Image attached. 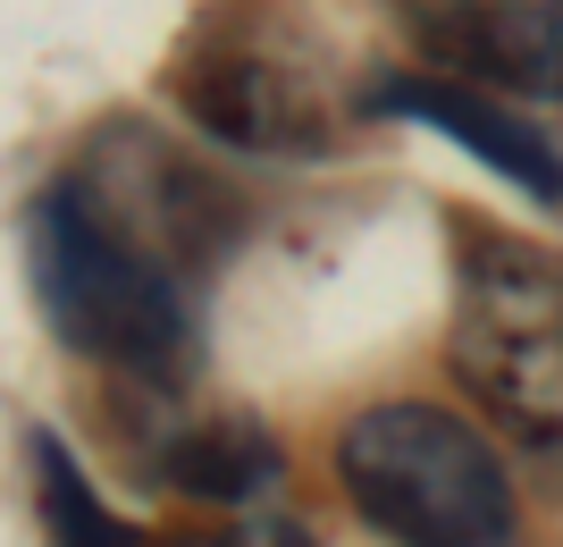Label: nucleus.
I'll return each instance as SVG.
<instances>
[{"label":"nucleus","mask_w":563,"mask_h":547,"mask_svg":"<svg viewBox=\"0 0 563 547\" xmlns=\"http://www.w3.org/2000/svg\"><path fill=\"white\" fill-rule=\"evenodd\" d=\"M438 76L488 94H563V0H387Z\"/></svg>","instance_id":"39448f33"},{"label":"nucleus","mask_w":563,"mask_h":547,"mask_svg":"<svg viewBox=\"0 0 563 547\" xmlns=\"http://www.w3.org/2000/svg\"><path fill=\"white\" fill-rule=\"evenodd\" d=\"M152 472L177 489V497H202V505H253L269 480L286 472V447L253 413H211V422H177L152 455Z\"/></svg>","instance_id":"0eeeda50"},{"label":"nucleus","mask_w":563,"mask_h":547,"mask_svg":"<svg viewBox=\"0 0 563 547\" xmlns=\"http://www.w3.org/2000/svg\"><path fill=\"white\" fill-rule=\"evenodd\" d=\"M177 110L228 152H278V161H329L345 143V110L329 101V76H311L261 25H202L177 59Z\"/></svg>","instance_id":"20e7f679"},{"label":"nucleus","mask_w":563,"mask_h":547,"mask_svg":"<svg viewBox=\"0 0 563 547\" xmlns=\"http://www.w3.org/2000/svg\"><path fill=\"white\" fill-rule=\"evenodd\" d=\"M25 472H34V523H43V547H143L135 523L101 505L93 472L76 463V447L51 422L25 429Z\"/></svg>","instance_id":"6e6552de"},{"label":"nucleus","mask_w":563,"mask_h":547,"mask_svg":"<svg viewBox=\"0 0 563 547\" xmlns=\"http://www.w3.org/2000/svg\"><path fill=\"white\" fill-rule=\"evenodd\" d=\"M446 362L463 396L530 447H563V253L521 228L454 219Z\"/></svg>","instance_id":"7ed1b4c3"},{"label":"nucleus","mask_w":563,"mask_h":547,"mask_svg":"<svg viewBox=\"0 0 563 547\" xmlns=\"http://www.w3.org/2000/svg\"><path fill=\"white\" fill-rule=\"evenodd\" d=\"M152 547H235V539H219V530H168V539H152Z\"/></svg>","instance_id":"1a4fd4ad"},{"label":"nucleus","mask_w":563,"mask_h":547,"mask_svg":"<svg viewBox=\"0 0 563 547\" xmlns=\"http://www.w3.org/2000/svg\"><path fill=\"white\" fill-rule=\"evenodd\" d=\"M371 110H378V119L438 127V135L463 143L488 177H505L514 194H530L539 211H563V143L547 135L539 119H521L505 94H488V85H463V76L412 68V76H387V85L371 94Z\"/></svg>","instance_id":"423d86ee"},{"label":"nucleus","mask_w":563,"mask_h":547,"mask_svg":"<svg viewBox=\"0 0 563 547\" xmlns=\"http://www.w3.org/2000/svg\"><path fill=\"white\" fill-rule=\"evenodd\" d=\"M25 278L68 354L126 371L143 387L194 380V362H202L194 278L143 228H126L76 168H59L43 194H25Z\"/></svg>","instance_id":"f257e3e1"},{"label":"nucleus","mask_w":563,"mask_h":547,"mask_svg":"<svg viewBox=\"0 0 563 547\" xmlns=\"http://www.w3.org/2000/svg\"><path fill=\"white\" fill-rule=\"evenodd\" d=\"M253 547H320V539H311V530H261Z\"/></svg>","instance_id":"9d476101"},{"label":"nucleus","mask_w":563,"mask_h":547,"mask_svg":"<svg viewBox=\"0 0 563 547\" xmlns=\"http://www.w3.org/2000/svg\"><path fill=\"white\" fill-rule=\"evenodd\" d=\"M336 489L387 547H521L505 455L429 396H378L336 429Z\"/></svg>","instance_id":"f03ea898"}]
</instances>
